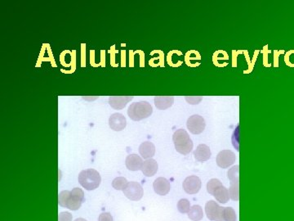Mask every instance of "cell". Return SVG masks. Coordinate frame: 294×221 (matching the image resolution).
<instances>
[{"label": "cell", "mask_w": 294, "mask_h": 221, "mask_svg": "<svg viewBox=\"0 0 294 221\" xmlns=\"http://www.w3.org/2000/svg\"><path fill=\"white\" fill-rule=\"evenodd\" d=\"M153 113L152 105L147 101L134 102L129 106L128 109V115L131 120L134 121H141L151 117Z\"/></svg>", "instance_id": "cell-1"}, {"label": "cell", "mask_w": 294, "mask_h": 221, "mask_svg": "<svg viewBox=\"0 0 294 221\" xmlns=\"http://www.w3.org/2000/svg\"><path fill=\"white\" fill-rule=\"evenodd\" d=\"M172 141H173L177 152L181 154L187 155L192 151V140L189 136L187 130L185 129H178L177 131H175L172 136Z\"/></svg>", "instance_id": "cell-2"}, {"label": "cell", "mask_w": 294, "mask_h": 221, "mask_svg": "<svg viewBox=\"0 0 294 221\" xmlns=\"http://www.w3.org/2000/svg\"><path fill=\"white\" fill-rule=\"evenodd\" d=\"M78 180L83 188L91 191L99 187L102 178L98 171L94 169H87L81 171Z\"/></svg>", "instance_id": "cell-3"}, {"label": "cell", "mask_w": 294, "mask_h": 221, "mask_svg": "<svg viewBox=\"0 0 294 221\" xmlns=\"http://www.w3.org/2000/svg\"><path fill=\"white\" fill-rule=\"evenodd\" d=\"M208 192L213 195L216 200L222 204H226L230 199L229 190L222 185V182L218 179H212L207 184Z\"/></svg>", "instance_id": "cell-4"}, {"label": "cell", "mask_w": 294, "mask_h": 221, "mask_svg": "<svg viewBox=\"0 0 294 221\" xmlns=\"http://www.w3.org/2000/svg\"><path fill=\"white\" fill-rule=\"evenodd\" d=\"M228 178L230 179L229 195L233 201H239V165L232 167L228 171Z\"/></svg>", "instance_id": "cell-5"}, {"label": "cell", "mask_w": 294, "mask_h": 221, "mask_svg": "<svg viewBox=\"0 0 294 221\" xmlns=\"http://www.w3.org/2000/svg\"><path fill=\"white\" fill-rule=\"evenodd\" d=\"M223 210L224 207H220L214 201H210L205 205V212L211 221H224Z\"/></svg>", "instance_id": "cell-6"}, {"label": "cell", "mask_w": 294, "mask_h": 221, "mask_svg": "<svg viewBox=\"0 0 294 221\" xmlns=\"http://www.w3.org/2000/svg\"><path fill=\"white\" fill-rule=\"evenodd\" d=\"M84 192L79 188H75L71 191V197L67 203V208L71 211H77L84 203Z\"/></svg>", "instance_id": "cell-7"}, {"label": "cell", "mask_w": 294, "mask_h": 221, "mask_svg": "<svg viewBox=\"0 0 294 221\" xmlns=\"http://www.w3.org/2000/svg\"><path fill=\"white\" fill-rule=\"evenodd\" d=\"M187 129L191 134H199L204 130L206 123L203 117L199 115H193L189 117L187 122Z\"/></svg>", "instance_id": "cell-8"}, {"label": "cell", "mask_w": 294, "mask_h": 221, "mask_svg": "<svg viewBox=\"0 0 294 221\" xmlns=\"http://www.w3.org/2000/svg\"><path fill=\"white\" fill-rule=\"evenodd\" d=\"M126 198L131 201H139L143 197V188L137 182H129L126 188L123 190Z\"/></svg>", "instance_id": "cell-9"}, {"label": "cell", "mask_w": 294, "mask_h": 221, "mask_svg": "<svg viewBox=\"0 0 294 221\" xmlns=\"http://www.w3.org/2000/svg\"><path fill=\"white\" fill-rule=\"evenodd\" d=\"M237 161V156L230 150H222L217 156V164L222 169H227Z\"/></svg>", "instance_id": "cell-10"}, {"label": "cell", "mask_w": 294, "mask_h": 221, "mask_svg": "<svg viewBox=\"0 0 294 221\" xmlns=\"http://www.w3.org/2000/svg\"><path fill=\"white\" fill-rule=\"evenodd\" d=\"M183 189L188 194H196L201 188V180L196 175L186 178L183 182Z\"/></svg>", "instance_id": "cell-11"}, {"label": "cell", "mask_w": 294, "mask_h": 221, "mask_svg": "<svg viewBox=\"0 0 294 221\" xmlns=\"http://www.w3.org/2000/svg\"><path fill=\"white\" fill-rule=\"evenodd\" d=\"M109 125L110 129L114 131H122L123 129H125L126 127V118L121 113H114L110 117Z\"/></svg>", "instance_id": "cell-12"}, {"label": "cell", "mask_w": 294, "mask_h": 221, "mask_svg": "<svg viewBox=\"0 0 294 221\" xmlns=\"http://www.w3.org/2000/svg\"><path fill=\"white\" fill-rule=\"evenodd\" d=\"M153 188L155 192L158 195L164 196L169 192L170 189H171V184H170V182L165 178L159 177L154 182Z\"/></svg>", "instance_id": "cell-13"}, {"label": "cell", "mask_w": 294, "mask_h": 221, "mask_svg": "<svg viewBox=\"0 0 294 221\" xmlns=\"http://www.w3.org/2000/svg\"><path fill=\"white\" fill-rule=\"evenodd\" d=\"M212 153L210 147L206 144H199L194 152V157L196 161L204 162L211 158Z\"/></svg>", "instance_id": "cell-14"}, {"label": "cell", "mask_w": 294, "mask_h": 221, "mask_svg": "<svg viewBox=\"0 0 294 221\" xmlns=\"http://www.w3.org/2000/svg\"><path fill=\"white\" fill-rule=\"evenodd\" d=\"M125 165L129 171H140L143 165L142 158L137 154L129 155L125 160Z\"/></svg>", "instance_id": "cell-15"}, {"label": "cell", "mask_w": 294, "mask_h": 221, "mask_svg": "<svg viewBox=\"0 0 294 221\" xmlns=\"http://www.w3.org/2000/svg\"><path fill=\"white\" fill-rule=\"evenodd\" d=\"M133 97H110L109 98V104L111 106L112 108L115 109V110H122L125 108L127 104L133 100Z\"/></svg>", "instance_id": "cell-16"}, {"label": "cell", "mask_w": 294, "mask_h": 221, "mask_svg": "<svg viewBox=\"0 0 294 221\" xmlns=\"http://www.w3.org/2000/svg\"><path fill=\"white\" fill-rule=\"evenodd\" d=\"M158 168H159V165L156 160L152 158L147 159L143 162L141 171L146 177H152L157 173Z\"/></svg>", "instance_id": "cell-17"}, {"label": "cell", "mask_w": 294, "mask_h": 221, "mask_svg": "<svg viewBox=\"0 0 294 221\" xmlns=\"http://www.w3.org/2000/svg\"><path fill=\"white\" fill-rule=\"evenodd\" d=\"M139 153L144 159H151L155 156L156 147L152 142H144L139 147Z\"/></svg>", "instance_id": "cell-18"}, {"label": "cell", "mask_w": 294, "mask_h": 221, "mask_svg": "<svg viewBox=\"0 0 294 221\" xmlns=\"http://www.w3.org/2000/svg\"><path fill=\"white\" fill-rule=\"evenodd\" d=\"M155 105L159 110H166L169 108L173 105V97H156L155 99Z\"/></svg>", "instance_id": "cell-19"}, {"label": "cell", "mask_w": 294, "mask_h": 221, "mask_svg": "<svg viewBox=\"0 0 294 221\" xmlns=\"http://www.w3.org/2000/svg\"><path fill=\"white\" fill-rule=\"evenodd\" d=\"M188 217L192 221H200L203 218V209L199 205L193 206L188 212Z\"/></svg>", "instance_id": "cell-20"}, {"label": "cell", "mask_w": 294, "mask_h": 221, "mask_svg": "<svg viewBox=\"0 0 294 221\" xmlns=\"http://www.w3.org/2000/svg\"><path fill=\"white\" fill-rule=\"evenodd\" d=\"M129 182L125 177H117L112 182V187L115 190H124Z\"/></svg>", "instance_id": "cell-21"}, {"label": "cell", "mask_w": 294, "mask_h": 221, "mask_svg": "<svg viewBox=\"0 0 294 221\" xmlns=\"http://www.w3.org/2000/svg\"><path fill=\"white\" fill-rule=\"evenodd\" d=\"M224 221H237V213L231 207H224L223 210Z\"/></svg>", "instance_id": "cell-22"}, {"label": "cell", "mask_w": 294, "mask_h": 221, "mask_svg": "<svg viewBox=\"0 0 294 221\" xmlns=\"http://www.w3.org/2000/svg\"><path fill=\"white\" fill-rule=\"evenodd\" d=\"M70 197H71V191H68V190L63 191V192H61L59 194L58 203H59L61 207L67 208V203H68L69 199H70Z\"/></svg>", "instance_id": "cell-23"}, {"label": "cell", "mask_w": 294, "mask_h": 221, "mask_svg": "<svg viewBox=\"0 0 294 221\" xmlns=\"http://www.w3.org/2000/svg\"><path fill=\"white\" fill-rule=\"evenodd\" d=\"M191 203L187 199H181L178 203V209L181 213L185 214V213H188L191 210Z\"/></svg>", "instance_id": "cell-24"}, {"label": "cell", "mask_w": 294, "mask_h": 221, "mask_svg": "<svg viewBox=\"0 0 294 221\" xmlns=\"http://www.w3.org/2000/svg\"><path fill=\"white\" fill-rule=\"evenodd\" d=\"M73 216L70 212H61L58 216V221H72Z\"/></svg>", "instance_id": "cell-25"}, {"label": "cell", "mask_w": 294, "mask_h": 221, "mask_svg": "<svg viewBox=\"0 0 294 221\" xmlns=\"http://www.w3.org/2000/svg\"><path fill=\"white\" fill-rule=\"evenodd\" d=\"M203 99V97H186V100L189 104L197 105L199 104L200 101Z\"/></svg>", "instance_id": "cell-26"}, {"label": "cell", "mask_w": 294, "mask_h": 221, "mask_svg": "<svg viewBox=\"0 0 294 221\" xmlns=\"http://www.w3.org/2000/svg\"><path fill=\"white\" fill-rule=\"evenodd\" d=\"M98 221H113V217H112L110 213H102V214L99 215Z\"/></svg>", "instance_id": "cell-27"}, {"label": "cell", "mask_w": 294, "mask_h": 221, "mask_svg": "<svg viewBox=\"0 0 294 221\" xmlns=\"http://www.w3.org/2000/svg\"><path fill=\"white\" fill-rule=\"evenodd\" d=\"M75 221H87L85 219H83V218H78V219H75Z\"/></svg>", "instance_id": "cell-28"}]
</instances>
